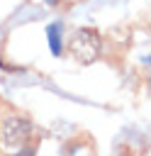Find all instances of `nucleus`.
Listing matches in <instances>:
<instances>
[{
	"label": "nucleus",
	"instance_id": "nucleus-4",
	"mask_svg": "<svg viewBox=\"0 0 151 156\" xmlns=\"http://www.w3.org/2000/svg\"><path fill=\"white\" fill-rule=\"evenodd\" d=\"M19 156H34V149H27L24 154H19Z\"/></svg>",
	"mask_w": 151,
	"mask_h": 156
},
{
	"label": "nucleus",
	"instance_id": "nucleus-1",
	"mask_svg": "<svg viewBox=\"0 0 151 156\" xmlns=\"http://www.w3.org/2000/svg\"><path fill=\"white\" fill-rule=\"evenodd\" d=\"M97 54H100V34L90 27H80L71 39V56L78 63L88 66L97 58Z\"/></svg>",
	"mask_w": 151,
	"mask_h": 156
},
{
	"label": "nucleus",
	"instance_id": "nucleus-2",
	"mask_svg": "<svg viewBox=\"0 0 151 156\" xmlns=\"http://www.w3.org/2000/svg\"><path fill=\"white\" fill-rule=\"evenodd\" d=\"M0 132H2V144L5 146H22L29 139L32 124L24 117H7L2 122V129Z\"/></svg>",
	"mask_w": 151,
	"mask_h": 156
},
{
	"label": "nucleus",
	"instance_id": "nucleus-3",
	"mask_svg": "<svg viewBox=\"0 0 151 156\" xmlns=\"http://www.w3.org/2000/svg\"><path fill=\"white\" fill-rule=\"evenodd\" d=\"M46 34H49V49L54 56H61L63 51V44H61V24H49L46 27Z\"/></svg>",
	"mask_w": 151,
	"mask_h": 156
}]
</instances>
